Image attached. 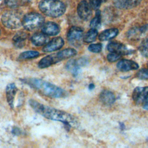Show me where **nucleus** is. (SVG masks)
I'll use <instances>...</instances> for the list:
<instances>
[{"label": "nucleus", "mask_w": 148, "mask_h": 148, "mask_svg": "<svg viewBox=\"0 0 148 148\" xmlns=\"http://www.w3.org/2000/svg\"><path fill=\"white\" fill-rule=\"evenodd\" d=\"M29 104L36 112L48 119L61 121L65 126L69 127L78 125V121L76 117L65 111L45 105L34 99H30Z\"/></svg>", "instance_id": "1"}, {"label": "nucleus", "mask_w": 148, "mask_h": 148, "mask_svg": "<svg viewBox=\"0 0 148 148\" xmlns=\"http://www.w3.org/2000/svg\"><path fill=\"white\" fill-rule=\"evenodd\" d=\"M20 80L24 84L47 97L61 98L64 97L66 94V92L63 89L40 79L26 77Z\"/></svg>", "instance_id": "2"}, {"label": "nucleus", "mask_w": 148, "mask_h": 148, "mask_svg": "<svg viewBox=\"0 0 148 148\" xmlns=\"http://www.w3.org/2000/svg\"><path fill=\"white\" fill-rule=\"evenodd\" d=\"M39 8L43 14L51 17L62 16L66 10L65 4L60 0H42Z\"/></svg>", "instance_id": "3"}, {"label": "nucleus", "mask_w": 148, "mask_h": 148, "mask_svg": "<svg viewBox=\"0 0 148 148\" xmlns=\"http://www.w3.org/2000/svg\"><path fill=\"white\" fill-rule=\"evenodd\" d=\"M76 54V51L73 49H65L62 51L43 57L39 62L38 66L40 68H45L62 60L73 57Z\"/></svg>", "instance_id": "4"}, {"label": "nucleus", "mask_w": 148, "mask_h": 148, "mask_svg": "<svg viewBox=\"0 0 148 148\" xmlns=\"http://www.w3.org/2000/svg\"><path fill=\"white\" fill-rule=\"evenodd\" d=\"M23 18L21 14L18 11L11 10L6 11L2 14L1 21L6 27L16 29L23 25Z\"/></svg>", "instance_id": "5"}, {"label": "nucleus", "mask_w": 148, "mask_h": 148, "mask_svg": "<svg viewBox=\"0 0 148 148\" xmlns=\"http://www.w3.org/2000/svg\"><path fill=\"white\" fill-rule=\"evenodd\" d=\"M43 17L37 13H29L23 17V25L28 31H34L43 25Z\"/></svg>", "instance_id": "6"}, {"label": "nucleus", "mask_w": 148, "mask_h": 148, "mask_svg": "<svg viewBox=\"0 0 148 148\" xmlns=\"http://www.w3.org/2000/svg\"><path fill=\"white\" fill-rule=\"evenodd\" d=\"M83 38V31L82 28L77 27H72L69 30L67 34V39L72 45H77Z\"/></svg>", "instance_id": "7"}, {"label": "nucleus", "mask_w": 148, "mask_h": 148, "mask_svg": "<svg viewBox=\"0 0 148 148\" xmlns=\"http://www.w3.org/2000/svg\"><path fill=\"white\" fill-rule=\"evenodd\" d=\"M90 5L86 1H81L77 6V11L80 18L84 20H88L92 15V10Z\"/></svg>", "instance_id": "8"}, {"label": "nucleus", "mask_w": 148, "mask_h": 148, "mask_svg": "<svg viewBox=\"0 0 148 148\" xmlns=\"http://www.w3.org/2000/svg\"><path fill=\"white\" fill-rule=\"evenodd\" d=\"M107 49L110 53H115L121 56L129 54L132 51L128 49L124 45L118 42H111L108 43Z\"/></svg>", "instance_id": "9"}, {"label": "nucleus", "mask_w": 148, "mask_h": 148, "mask_svg": "<svg viewBox=\"0 0 148 148\" xmlns=\"http://www.w3.org/2000/svg\"><path fill=\"white\" fill-rule=\"evenodd\" d=\"M148 96V86L137 87L132 92V98L134 101L138 103H143Z\"/></svg>", "instance_id": "10"}, {"label": "nucleus", "mask_w": 148, "mask_h": 148, "mask_svg": "<svg viewBox=\"0 0 148 148\" xmlns=\"http://www.w3.org/2000/svg\"><path fill=\"white\" fill-rule=\"evenodd\" d=\"M64 42L61 37L53 38L51 41L48 42L43 48L45 52H51L60 49L64 45Z\"/></svg>", "instance_id": "11"}, {"label": "nucleus", "mask_w": 148, "mask_h": 148, "mask_svg": "<svg viewBox=\"0 0 148 148\" xmlns=\"http://www.w3.org/2000/svg\"><path fill=\"white\" fill-rule=\"evenodd\" d=\"M117 68L122 72H128L138 69V64L130 60H121L117 64Z\"/></svg>", "instance_id": "12"}, {"label": "nucleus", "mask_w": 148, "mask_h": 148, "mask_svg": "<svg viewBox=\"0 0 148 148\" xmlns=\"http://www.w3.org/2000/svg\"><path fill=\"white\" fill-rule=\"evenodd\" d=\"M141 1L142 0H113V3L117 8L127 9L138 6Z\"/></svg>", "instance_id": "13"}, {"label": "nucleus", "mask_w": 148, "mask_h": 148, "mask_svg": "<svg viewBox=\"0 0 148 148\" xmlns=\"http://www.w3.org/2000/svg\"><path fill=\"white\" fill-rule=\"evenodd\" d=\"M42 32L47 35L54 36L57 35L60 31L58 24L53 22H47L42 25Z\"/></svg>", "instance_id": "14"}, {"label": "nucleus", "mask_w": 148, "mask_h": 148, "mask_svg": "<svg viewBox=\"0 0 148 148\" xmlns=\"http://www.w3.org/2000/svg\"><path fill=\"white\" fill-rule=\"evenodd\" d=\"M17 92V87L14 83H9L6 86V95L7 101L10 106L13 108L14 106V100L15 95Z\"/></svg>", "instance_id": "15"}, {"label": "nucleus", "mask_w": 148, "mask_h": 148, "mask_svg": "<svg viewBox=\"0 0 148 148\" xmlns=\"http://www.w3.org/2000/svg\"><path fill=\"white\" fill-rule=\"evenodd\" d=\"M48 35L44 33H36L31 37L32 43L37 46L46 45L49 42Z\"/></svg>", "instance_id": "16"}, {"label": "nucleus", "mask_w": 148, "mask_h": 148, "mask_svg": "<svg viewBox=\"0 0 148 148\" xmlns=\"http://www.w3.org/2000/svg\"><path fill=\"white\" fill-rule=\"evenodd\" d=\"M100 101L106 105L113 104L116 99L114 94L109 90H103L99 95Z\"/></svg>", "instance_id": "17"}, {"label": "nucleus", "mask_w": 148, "mask_h": 148, "mask_svg": "<svg viewBox=\"0 0 148 148\" xmlns=\"http://www.w3.org/2000/svg\"><path fill=\"white\" fill-rule=\"evenodd\" d=\"M119 34V30L117 28H110L103 31L99 35L98 38L101 41L110 40L116 37Z\"/></svg>", "instance_id": "18"}, {"label": "nucleus", "mask_w": 148, "mask_h": 148, "mask_svg": "<svg viewBox=\"0 0 148 148\" xmlns=\"http://www.w3.org/2000/svg\"><path fill=\"white\" fill-rule=\"evenodd\" d=\"M28 35L24 32H19L17 33L13 37V40L16 47L21 48L24 45V42L27 39Z\"/></svg>", "instance_id": "19"}, {"label": "nucleus", "mask_w": 148, "mask_h": 148, "mask_svg": "<svg viewBox=\"0 0 148 148\" xmlns=\"http://www.w3.org/2000/svg\"><path fill=\"white\" fill-rule=\"evenodd\" d=\"M66 69L71 71L74 76H77L80 71V66L78 64L77 60H71L68 61L66 65Z\"/></svg>", "instance_id": "20"}, {"label": "nucleus", "mask_w": 148, "mask_h": 148, "mask_svg": "<svg viewBox=\"0 0 148 148\" xmlns=\"http://www.w3.org/2000/svg\"><path fill=\"white\" fill-rule=\"evenodd\" d=\"M98 35L97 29L91 28L83 36V40L86 43H91L94 42Z\"/></svg>", "instance_id": "21"}, {"label": "nucleus", "mask_w": 148, "mask_h": 148, "mask_svg": "<svg viewBox=\"0 0 148 148\" xmlns=\"http://www.w3.org/2000/svg\"><path fill=\"white\" fill-rule=\"evenodd\" d=\"M101 12L98 9V10H97L95 17L91 20V21L90 22V26L91 28L97 29L98 28H99L101 27Z\"/></svg>", "instance_id": "22"}, {"label": "nucleus", "mask_w": 148, "mask_h": 148, "mask_svg": "<svg viewBox=\"0 0 148 148\" xmlns=\"http://www.w3.org/2000/svg\"><path fill=\"white\" fill-rule=\"evenodd\" d=\"M39 55V53L36 51L33 50H28L27 51L23 52L19 56L18 59L19 60H27V59H31L38 57Z\"/></svg>", "instance_id": "23"}, {"label": "nucleus", "mask_w": 148, "mask_h": 148, "mask_svg": "<svg viewBox=\"0 0 148 148\" xmlns=\"http://www.w3.org/2000/svg\"><path fill=\"white\" fill-rule=\"evenodd\" d=\"M139 50L142 56L148 58V38L142 42L139 47Z\"/></svg>", "instance_id": "24"}, {"label": "nucleus", "mask_w": 148, "mask_h": 148, "mask_svg": "<svg viewBox=\"0 0 148 148\" xmlns=\"http://www.w3.org/2000/svg\"><path fill=\"white\" fill-rule=\"evenodd\" d=\"M24 0H5V4L12 8H16L24 3Z\"/></svg>", "instance_id": "25"}, {"label": "nucleus", "mask_w": 148, "mask_h": 148, "mask_svg": "<svg viewBox=\"0 0 148 148\" xmlns=\"http://www.w3.org/2000/svg\"><path fill=\"white\" fill-rule=\"evenodd\" d=\"M137 77L142 80L148 79V68H143L139 70L136 74Z\"/></svg>", "instance_id": "26"}, {"label": "nucleus", "mask_w": 148, "mask_h": 148, "mask_svg": "<svg viewBox=\"0 0 148 148\" xmlns=\"http://www.w3.org/2000/svg\"><path fill=\"white\" fill-rule=\"evenodd\" d=\"M102 45L101 43H95V44H91L90 45L88 49L92 53H99L102 50Z\"/></svg>", "instance_id": "27"}, {"label": "nucleus", "mask_w": 148, "mask_h": 148, "mask_svg": "<svg viewBox=\"0 0 148 148\" xmlns=\"http://www.w3.org/2000/svg\"><path fill=\"white\" fill-rule=\"evenodd\" d=\"M121 56L120 54L110 52V53L108 54V55L107 56V60L110 62H113L119 60Z\"/></svg>", "instance_id": "28"}, {"label": "nucleus", "mask_w": 148, "mask_h": 148, "mask_svg": "<svg viewBox=\"0 0 148 148\" xmlns=\"http://www.w3.org/2000/svg\"><path fill=\"white\" fill-rule=\"evenodd\" d=\"M102 0H90V5L92 9L98 10L101 6Z\"/></svg>", "instance_id": "29"}, {"label": "nucleus", "mask_w": 148, "mask_h": 148, "mask_svg": "<svg viewBox=\"0 0 148 148\" xmlns=\"http://www.w3.org/2000/svg\"><path fill=\"white\" fill-rule=\"evenodd\" d=\"M143 108L146 110H148V96L143 102Z\"/></svg>", "instance_id": "30"}, {"label": "nucleus", "mask_w": 148, "mask_h": 148, "mask_svg": "<svg viewBox=\"0 0 148 148\" xmlns=\"http://www.w3.org/2000/svg\"><path fill=\"white\" fill-rule=\"evenodd\" d=\"M94 84H93V83H91L90 85H89V86H88V88L90 89V90H92L94 88Z\"/></svg>", "instance_id": "31"}, {"label": "nucleus", "mask_w": 148, "mask_h": 148, "mask_svg": "<svg viewBox=\"0 0 148 148\" xmlns=\"http://www.w3.org/2000/svg\"><path fill=\"white\" fill-rule=\"evenodd\" d=\"M120 124H121V125H120V126L121 127V129H123V128H124V124H121V123H120Z\"/></svg>", "instance_id": "32"}, {"label": "nucleus", "mask_w": 148, "mask_h": 148, "mask_svg": "<svg viewBox=\"0 0 148 148\" xmlns=\"http://www.w3.org/2000/svg\"><path fill=\"white\" fill-rule=\"evenodd\" d=\"M0 34H1V30H0Z\"/></svg>", "instance_id": "33"}, {"label": "nucleus", "mask_w": 148, "mask_h": 148, "mask_svg": "<svg viewBox=\"0 0 148 148\" xmlns=\"http://www.w3.org/2000/svg\"><path fill=\"white\" fill-rule=\"evenodd\" d=\"M147 65H148V63H147Z\"/></svg>", "instance_id": "34"}, {"label": "nucleus", "mask_w": 148, "mask_h": 148, "mask_svg": "<svg viewBox=\"0 0 148 148\" xmlns=\"http://www.w3.org/2000/svg\"><path fill=\"white\" fill-rule=\"evenodd\" d=\"M28 1H30V0H28Z\"/></svg>", "instance_id": "35"}]
</instances>
